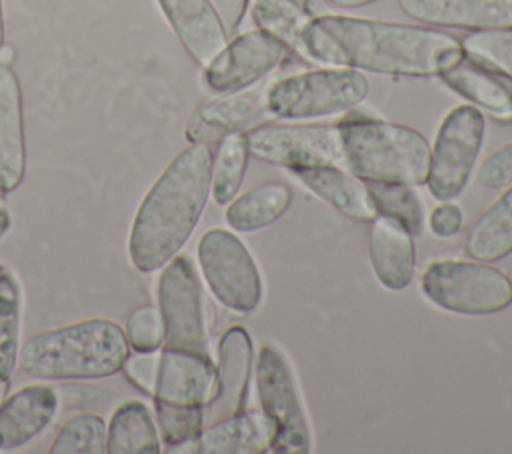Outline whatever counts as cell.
<instances>
[{"label":"cell","instance_id":"cell-26","mask_svg":"<svg viewBox=\"0 0 512 454\" xmlns=\"http://www.w3.org/2000/svg\"><path fill=\"white\" fill-rule=\"evenodd\" d=\"M290 202V186L280 180H270L228 202L226 222L232 230L254 232L276 222L288 210Z\"/></svg>","mask_w":512,"mask_h":454},{"label":"cell","instance_id":"cell-32","mask_svg":"<svg viewBox=\"0 0 512 454\" xmlns=\"http://www.w3.org/2000/svg\"><path fill=\"white\" fill-rule=\"evenodd\" d=\"M460 42L466 56L512 78V28L472 30Z\"/></svg>","mask_w":512,"mask_h":454},{"label":"cell","instance_id":"cell-37","mask_svg":"<svg viewBox=\"0 0 512 454\" xmlns=\"http://www.w3.org/2000/svg\"><path fill=\"white\" fill-rule=\"evenodd\" d=\"M428 222H430V230L436 236H442V238L454 236L462 228V210L456 204L444 202L432 210Z\"/></svg>","mask_w":512,"mask_h":454},{"label":"cell","instance_id":"cell-9","mask_svg":"<svg viewBox=\"0 0 512 454\" xmlns=\"http://www.w3.org/2000/svg\"><path fill=\"white\" fill-rule=\"evenodd\" d=\"M198 262L214 298L226 308L248 314L262 300V278L244 242L224 230L210 228L198 242Z\"/></svg>","mask_w":512,"mask_h":454},{"label":"cell","instance_id":"cell-39","mask_svg":"<svg viewBox=\"0 0 512 454\" xmlns=\"http://www.w3.org/2000/svg\"><path fill=\"white\" fill-rule=\"evenodd\" d=\"M10 224H12V220H10V212L6 210V206L0 202V238H4L6 236V232L10 230Z\"/></svg>","mask_w":512,"mask_h":454},{"label":"cell","instance_id":"cell-11","mask_svg":"<svg viewBox=\"0 0 512 454\" xmlns=\"http://www.w3.org/2000/svg\"><path fill=\"white\" fill-rule=\"evenodd\" d=\"M158 306L166 346L210 356L202 288L186 256H174L164 266L158 282Z\"/></svg>","mask_w":512,"mask_h":454},{"label":"cell","instance_id":"cell-34","mask_svg":"<svg viewBox=\"0 0 512 454\" xmlns=\"http://www.w3.org/2000/svg\"><path fill=\"white\" fill-rule=\"evenodd\" d=\"M126 340L134 352H156L164 344V324L160 310L142 304L138 306L126 322Z\"/></svg>","mask_w":512,"mask_h":454},{"label":"cell","instance_id":"cell-2","mask_svg":"<svg viewBox=\"0 0 512 454\" xmlns=\"http://www.w3.org/2000/svg\"><path fill=\"white\" fill-rule=\"evenodd\" d=\"M212 154L206 144L178 152L142 198L128 236L138 272L164 268L192 236L210 196Z\"/></svg>","mask_w":512,"mask_h":454},{"label":"cell","instance_id":"cell-24","mask_svg":"<svg viewBox=\"0 0 512 454\" xmlns=\"http://www.w3.org/2000/svg\"><path fill=\"white\" fill-rule=\"evenodd\" d=\"M248 14L252 24L272 36H276L290 52L306 58L304 34L314 16L304 12L292 0H242L240 18Z\"/></svg>","mask_w":512,"mask_h":454},{"label":"cell","instance_id":"cell-40","mask_svg":"<svg viewBox=\"0 0 512 454\" xmlns=\"http://www.w3.org/2000/svg\"><path fill=\"white\" fill-rule=\"evenodd\" d=\"M326 2H330L332 6H338V8H356V6L372 4L376 0H326Z\"/></svg>","mask_w":512,"mask_h":454},{"label":"cell","instance_id":"cell-14","mask_svg":"<svg viewBox=\"0 0 512 454\" xmlns=\"http://www.w3.org/2000/svg\"><path fill=\"white\" fill-rule=\"evenodd\" d=\"M270 82H258L238 92L220 94V98L200 104L186 124L190 144H214L230 132H244L268 116L266 92Z\"/></svg>","mask_w":512,"mask_h":454},{"label":"cell","instance_id":"cell-44","mask_svg":"<svg viewBox=\"0 0 512 454\" xmlns=\"http://www.w3.org/2000/svg\"><path fill=\"white\" fill-rule=\"evenodd\" d=\"M2 270H4V266H2V262H0V272H2Z\"/></svg>","mask_w":512,"mask_h":454},{"label":"cell","instance_id":"cell-28","mask_svg":"<svg viewBox=\"0 0 512 454\" xmlns=\"http://www.w3.org/2000/svg\"><path fill=\"white\" fill-rule=\"evenodd\" d=\"M248 156L246 132H230L218 140L216 156H212L210 178V194L216 204L224 206L234 200L244 180Z\"/></svg>","mask_w":512,"mask_h":454},{"label":"cell","instance_id":"cell-25","mask_svg":"<svg viewBox=\"0 0 512 454\" xmlns=\"http://www.w3.org/2000/svg\"><path fill=\"white\" fill-rule=\"evenodd\" d=\"M466 252L482 262H498L512 254V184L474 220L466 234Z\"/></svg>","mask_w":512,"mask_h":454},{"label":"cell","instance_id":"cell-30","mask_svg":"<svg viewBox=\"0 0 512 454\" xmlns=\"http://www.w3.org/2000/svg\"><path fill=\"white\" fill-rule=\"evenodd\" d=\"M366 188L374 200L378 214H386L398 220L412 236H418L424 228V206L410 184L368 180Z\"/></svg>","mask_w":512,"mask_h":454},{"label":"cell","instance_id":"cell-20","mask_svg":"<svg viewBox=\"0 0 512 454\" xmlns=\"http://www.w3.org/2000/svg\"><path fill=\"white\" fill-rule=\"evenodd\" d=\"M368 254L372 270L384 288L404 290L414 276L416 250L412 234L394 218L376 214L370 222Z\"/></svg>","mask_w":512,"mask_h":454},{"label":"cell","instance_id":"cell-29","mask_svg":"<svg viewBox=\"0 0 512 454\" xmlns=\"http://www.w3.org/2000/svg\"><path fill=\"white\" fill-rule=\"evenodd\" d=\"M20 316L22 290L18 280L0 272V378L10 380L20 356Z\"/></svg>","mask_w":512,"mask_h":454},{"label":"cell","instance_id":"cell-18","mask_svg":"<svg viewBox=\"0 0 512 454\" xmlns=\"http://www.w3.org/2000/svg\"><path fill=\"white\" fill-rule=\"evenodd\" d=\"M410 18L450 28H512V0H398Z\"/></svg>","mask_w":512,"mask_h":454},{"label":"cell","instance_id":"cell-35","mask_svg":"<svg viewBox=\"0 0 512 454\" xmlns=\"http://www.w3.org/2000/svg\"><path fill=\"white\" fill-rule=\"evenodd\" d=\"M478 182L490 190H502L512 184V142L484 158L478 168Z\"/></svg>","mask_w":512,"mask_h":454},{"label":"cell","instance_id":"cell-22","mask_svg":"<svg viewBox=\"0 0 512 454\" xmlns=\"http://www.w3.org/2000/svg\"><path fill=\"white\" fill-rule=\"evenodd\" d=\"M290 172L308 190L352 220L372 222L378 214L366 184L358 176L344 172L342 166H308Z\"/></svg>","mask_w":512,"mask_h":454},{"label":"cell","instance_id":"cell-33","mask_svg":"<svg viewBox=\"0 0 512 454\" xmlns=\"http://www.w3.org/2000/svg\"><path fill=\"white\" fill-rule=\"evenodd\" d=\"M160 436L170 448L194 442L204 428V408L200 406H154Z\"/></svg>","mask_w":512,"mask_h":454},{"label":"cell","instance_id":"cell-23","mask_svg":"<svg viewBox=\"0 0 512 454\" xmlns=\"http://www.w3.org/2000/svg\"><path fill=\"white\" fill-rule=\"evenodd\" d=\"M272 430L262 412L240 410L206 424L194 440L200 454H258L270 450Z\"/></svg>","mask_w":512,"mask_h":454},{"label":"cell","instance_id":"cell-21","mask_svg":"<svg viewBox=\"0 0 512 454\" xmlns=\"http://www.w3.org/2000/svg\"><path fill=\"white\" fill-rule=\"evenodd\" d=\"M26 172L22 88L14 70L0 64V190H16Z\"/></svg>","mask_w":512,"mask_h":454},{"label":"cell","instance_id":"cell-5","mask_svg":"<svg viewBox=\"0 0 512 454\" xmlns=\"http://www.w3.org/2000/svg\"><path fill=\"white\" fill-rule=\"evenodd\" d=\"M368 92L370 84L360 70L316 68L270 82L266 110L278 120H314L354 110Z\"/></svg>","mask_w":512,"mask_h":454},{"label":"cell","instance_id":"cell-8","mask_svg":"<svg viewBox=\"0 0 512 454\" xmlns=\"http://www.w3.org/2000/svg\"><path fill=\"white\" fill-rule=\"evenodd\" d=\"M484 132V114L472 104H460L444 116L430 148L426 178V186L436 200L450 202L464 192L480 154Z\"/></svg>","mask_w":512,"mask_h":454},{"label":"cell","instance_id":"cell-13","mask_svg":"<svg viewBox=\"0 0 512 454\" xmlns=\"http://www.w3.org/2000/svg\"><path fill=\"white\" fill-rule=\"evenodd\" d=\"M216 392V366L210 356L166 346L160 352L154 406L206 408Z\"/></svg>","mask_w":512,"mask_h":454},{"label":"cell","instance_id":"cell-12","mask_svg":"<svg viewBox=\"0 0 512 454\" xmlns=\"http://www.w3.org/2000/svg\"><path fill=\"white\" fill-rule=\"evenodd\" d=\"M272 34L254 28L238 34L204 68V84L214 94H230L262 82L288 56Z\"/></svg>","mask_w":512,"mask_h":454},{"label":"cell","instance_id":"cell-19","mask_svg":"<svg viewBox=\"0 0 512 454\" xmlns=\"http://www.w3.org/2000/svg\"><path fill=\"white\" fill-rule=\"evenodd\" d=\"M450 90L468 100L472 106L482 108L498 122H512V78L478 62L462 56L454 66L438 76Z\"/></svg>","mask_w":512,"mask_h":454},{"label":"cell","instance_id":"cell-27","mask_svg":"<svg viewBox=\"0 0 512 454\" xmlns=\"http://www.w3.org/2000/svg\"><path fill=\"white\" fill-rule=\"evenodd\" d=\"M108 454H158L160 436L146 404L128 400L116 408L106 426Z\"/></svg>","mask_w":512,"mask_h":454},{"label":"cell","instance_id":"cell-6","mask_svg":"<svg viewBox=\"0 0 512 454\" xmlns=\"http://www.w3.org/2000/svg\"><path fill=\"white\" fill-rule=\"evenodd\" d=\"M420 288L434 306L466 316L496 314L512 304V280L482 260H436Z\"/></svg>","mask_w":512,"mask_h":454},{"label":"cell","instance_id":"cell-1","mask_svg":"<svg viewBox=\"0 0 512 454\" xmlns=\"http://www.w3.org/2000/svg\"><path fill=\"white\" fill-rule=\"evenodd\" d=\"M304 48L308 62L412 78L440 76L464 56L448 32L340 14L312 18Z\"/></svg>","mask_w":512,"mask_h":454},{"label":"cell","instance_id":"cell-3","mask_svg":"<svg viewBox=\"0 0 512 454\" xmlns=\"http://www.w3.org/2000/svg\"><path fill=\"white\" fill-rule=\"evenodd\" d=\"M128 354L126 332L92 318L34 334L20 346L18 364L38 380H96L120 372Z\"/></svg>","mask_w":512,"mask_h":454},{"label":"cell","instance_id":"cell-41","mask_svg":"<svg viewBox=\"0 0 512 454\" xmlns=\"http://www.w3.org/2000/svg\"><path fill=\"white\" fill-rule=\"evenodd\" d=\"M14 48L10 46V44H2V48H0V64H6V66H10L12 64V60H14Z\"/></svg>","mask_w":512,"mask_h":454},{"label":"cell","instance_id":"cell-31","mask_svg":"<svg viewBox=\"0 0 512 454\" xmlns=\"http://www.w3.org/2000/svg\"><path fill=\"white\" fill-rule=\"evenodd\" d=\"M52 454H102L106 452V424L96 414L70 418L56 434Z\"/></svg>","mask_w":512,"mask_h":454},{"label":"cell","instance_id":"cell-10","mask_svg":"<svg viewBox=\"0 0 512 454\" xmlns=\"http://www.w3.org/2000/svg\"><path fill=\"white\" fill-rule=\"evenodd\" d=\"M250 156L288 170L342 166L344 148L338 124H258L246 132Z\"/></svg>","mask_w":512,"mask_h":454},{"label":"cell","instance_id":"cell-16","mask_svg":"<svg viewBox=\"0 0 512 454\" xmlns=\"http://www.w3.org/2000/svg\"><path fill=\"white\" fill-rule=\"evenodd\" d=\"M190 58L206 68L226 46V28L212 0H156Z\"/></svg>","mask_w":512,"mask_h":454},{"label":"cell","instance_id":"cell-17","mask_svg":"<svg viewBox=\"0 0 512 454\" xmlns=\"http://www.w3.org/2000/svg\"><path fill=\"white\" fill-rule=\"evenodd\" d=\"M58 410V396L46 384H30L0 402V452L32 442Z\"/></svg>","mask_w":512,"mask_h":454},{"label":"cell","instance_id":"cell-7","mask_svg":"<svg viewBox=\"0 0 512 454\" xmlns=\"http://www.w3.org/2000/svg\"><path fill=\"white\" fill-rule=\"evenodd\" d=\"M256 388L266 416L272 442L270 450L278 454L310 452L308 416L286 356L272 344H264L256 358Z\"/></svg>","mask_w":512,"mask_h":454},{"label":"cell","instance_id":"cell-43","mask_svg":"<svg viewBox=\"0 0 512 454\" xmlns=\"http://www.w3.org/2000/svg\"><path fill=\"white\" fill-rule=\"evenodd\" d=\"M6 392H8V380L0 378V402L6 398Z\"/></svg>","mask_w":512,"mask_h":454},{"label":"cell","instance_id":"cell-15","mask_svg":"<svg viewBox=\"0 0 512 454\" xmlns=\"http://www.w3.org/2000/svg\"><path fill=\"white\" fill-rule=\"evenodd\" d=\"M252 372V340L242 326L228 328L218 340L216 392L204 408V424L244 410Z\"/></svg>","mask_w":512,"mask_h":454},{"label":"cell","instance_id":"cell-38","mask_svg":"<svg viewBox=\"0 0 512 454\" xmlns=\"http://www.w3.org/2000/svg\"><path fill=\"white\" fill-rule=\"evenodd\" d=\"M292 2H296L304 12H308L310 16H320L318 12H322V8H324V0H292Z\"/></svg>","mask_w":512,"mask_h":454},{"label":"cell","instance_id":"cell-4","mask_svg":"<svg viewBox=\"0 0 512 454\" xmlns=\"http://www.w3.org/2000/svg\"><path fill=\"white\" fill-rule=\"evenodd\" d=\"M338 126L344 168L360 180L426 184L430 144L418 130L368 116L344 118Z\"/></svg>","mask_w":512,"mask_h":454},{"label":"cell","instance_id":"cell-42","mask_svg":"<svg viewBox=\"0 0 512 454\" xmlns=\"http://www.w3.org/2000/svg\"><path fill=\"white\" fill-rule=\"evenodd\" d=\"M4 44V4L0 0V48Z\"/></svg>","mask_w":512,"mask_h":454},{"label":"cell","instance_id":"cell-36","mask_svg":"<svg viewBox=\"0 0 512 454\" xmlns=\"http://www.w3.org/2000/svg\"><path fill=\"white\" fill-rule=\"evenodd\" d=\"M158 360H160V352H136V354H128L122 370L126 374V378L140 388L142 392L150 394L154 392V384H156V374H158Z\"/></svg>","mask_w":512,"mask_h":454}]
</instances>
